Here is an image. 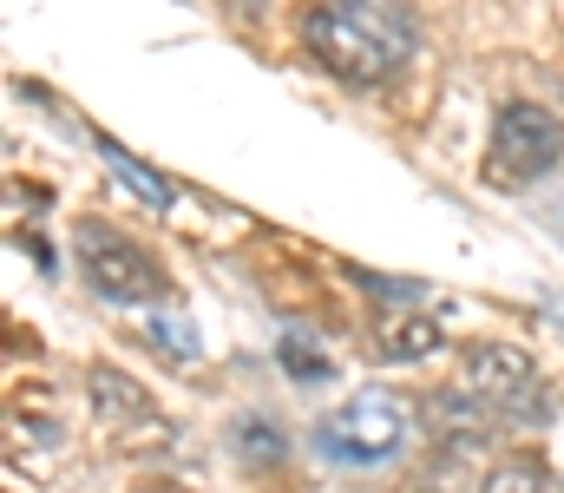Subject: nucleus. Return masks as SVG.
Here are the masks:
<instances>
[{
    "label": "nucleus",
    "instance_id": "6",
    "mask_svg": "<svg viewBox=\"0 0 564 493\" xmlns=\"http://www.w3.org/2000/svg\"><path fill=\"white\" fill-rule=\"evenodd\" d=\"M421 421H426V435L440 441V448H486L492 441V428L506 421L492 401H479L473 388H459V395H426L421 401Z\"/></svg>",
    "mask_w": 564,
    "mask_h": 493
},
{
    "label": "nucleus",
    "instance_id": "14",
    "mask_svg": "<svg viewBox=\"0 0 564 493\" xmlns=\"http://www.w3.org/2000/svg\"><path fill=\"white\" fill-rule=\"evenodd\" d=\"M426 493H440V487H426Z\"/></svg>",
    "mask_w": 564,
    "mask_h": 493
},
{
    "label": "nucleus",
    "instance_id": "1",
    "mask_svg": "<svg viewBox=\"0 0 564 493\" xmlns=\"http://www.w3.org/2000/svg\"><path fill=\"white\" fill-rule=\"evenodd\" d=\"M302 40L341 86H381L408 60V26L368 0H322L302 20Z\"/></svg>",
    "mask_w": 564,
    "mask_h": 493
},
{
    "label": "nucleus",
    "instance_id": "11",
    "mask_svg": "<svg viewBox=\"0 0 564 493\" xmlns=\"http://www.w3.org/2000/svg\"><path fill=\"white\" fill-rule=\"evenodd\" d=\"M479 493H545V474H539V461H499Z\"/></svg>",
    "mask_w": 564,
    "mask_h": 493
},
{
    "label": "nucleus",
    "instance_id": "13",
    "mask_svg": "<svg viewBox=\"0 0 564 493\" xmlns=\"http://www.w3.org/2000/svg\"><path fill=\"white\" fill-rule=\"evenodd\" d=\"M151 335L164 342V355H184V362L197 355V335H191V323H177V317H158V323H151Z\"/></svg>",
    "mask_w": 564,
    "mask_h": 493
},
{
    "label": "nucleus",
    "instance_id": "3",
    "mask_svg": "<svg viewBox=\"0 0 564 493\" xmlns=\"http://www.w3.org/2000/svg\"><path fill=\"white\" fill-rule=\"evenodd\" d=\"M459 382H466L479 401H492L506 421H552V395L539 388L532 355H525V349H512V342H473V349H466Z\"/></svg>",
    "mask_w": 564,
    "mask_h": 493
},
{
    "label": "nucleus",
    "instance_id": "7",
    "mask_svg": "<svg viewBox=\"0 0 564 493\" xmlns=\"http://www.w3.org/2000/svg\"><path fill=\"white\" fill-rule=\"evenodd\" d=\"M99 159L112 164V178H119V184H132V191H139V204H151V211H171V184H164L151 164H139L132 152H119L112 139H99Z\"/></svg>",
    "mask_w": 564,
    "mask_h": 493
},
{
    "label": "nucleus",
    "instance_id": "8",
    "mask_svg": "<svg viewBox=\"0 0 564 493\" xmlns=\"http://www.w3.org/2000/svg\"><path fill=\"white\" fill-rule=\"evenodd\" d=\"M93 401H99V415H106L112 428L144 415V388L139 382H126V375H112V368H93Z\"/></svg>",
    "mask_w": 564,
    "mask_h": 493
},
{
    "label": "nucleus",
    "instance_id": "12",
    "mask_svg": "<svg viewBox=\"0 0 564 493\" xmlns=\"http://www.w3.org/2000/svg\"><path fill=\"white\" fill-rule=\"evenodd\" d=\"M282 368L302 375V382H322V375H328V355L315 349V335H289V342H282Z\"/></svg>",
    "mask_w": 564,
    "mask_h": 493
},
{
    "label": "nucleus",
    "instance_id": "9",
    "mask_svg": "<svg viewBox=\"0 0 564 493\" xmlns=\"http://www.w3.org/2000/svg\"><path fill=\"white\" fill-rule=\"evenodd\" d=\"M381 355H394V362H421V355H433L440 349V323L433 317H401V323L381 329Z\"/></svg>",
    "mask_w": 564,
    "mask_h": 493
},
{
    "label": "nucleus",
    "instance_id": "10",
    "mask_svg": "<svg viewBox=\"0 0 564 493\" xmlns=\"http://www.w3.org/2000/svg\"><path fill=\"white\" fill-rule=\"evenodd\" d=\"M230 448H237L250 468H270V461H282V435L270 428V421H237V428H230Z\"/></svg>",
    "mask_w": 564,
    "mask_h": 493
},
{
    "label": "nucleus",
    "instance_id": "2",
    "mask_svg": "<svg viewBox=\"0 0 564 493\" xmlns=\"http://www.w3.org/2000/svg\"><path fill=\"white\" fill-rule=\"evenodd\" d=\"M401 441H408V408L388 388H361L355 401H341L335 415L315 421V448L335 468H381L401 454Z\"/></svg>",
    "mask_w": 564,
    "mask_h": 493
},
{
    "label": "nucleus",
    "instance_id": "4",
    "mask_svg": "<svg viewBox=\"0 0 564 493\" xmlns=\"http://www.w3.org/2000/svg\"><path fill=\"white\" fill-rule=\"evenodd\" d=\"M79 270L99 297L112 303H158L164 297V277L158 264L144 257L132 237H119L112 224H79Z\"/></svg>",
    "mask_w": 564,
    "mask_h": 493
},
{
    "label": "nucleus",
    "instance_id": "5",
    "mask_svg": "<svg viewBox=\"0 0 564 493\" xmlns=\"http://www.w3.org/2000/svg\"><path fill=\"white\" fill-rule=\"evenodd\" d=\"M564 164V126L545 112V106H506L499 126H492V178L506 184H532L545 171Z\"/></svg>",
    "mask_w": 564,
    "mask_h": 493
}]
</instances>
